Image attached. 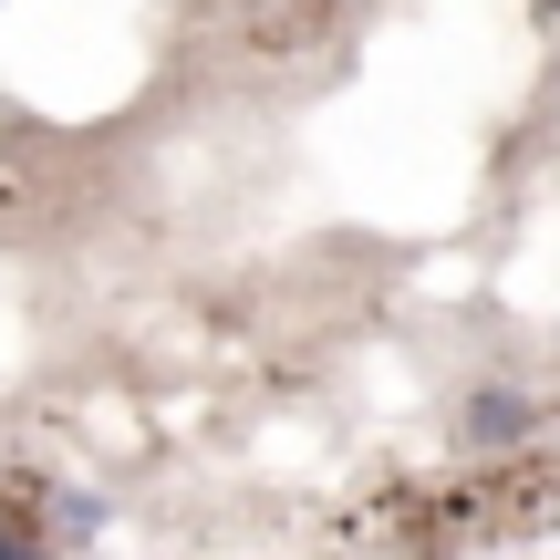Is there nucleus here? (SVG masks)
Here are the masks:
<instances>
[{"instance_id": "nucleus-1", "label": "nucleus", "mask_w": 560, "mask_h": 560, "mask_svg": "<svg viewBox=\"0 0 560 560\" xmlns=\"http://www.w3.org/2000/svg\"><path fill=\"white\" fill-rule=\"evenodd\" d=\"M467 436H520V405H509V395H478V405H467Z\"/></svg>"}, {"instance_id": "nucleus-3", "label": "nucleus", "mask_w": 560, "mask_h": 560, "mask_svg": "<svg viewBox=\"0 0 560 560\" xmlns=\"http://www.w3.org/2000/svg\"><path fill=\"white\" fill-rule=\"evenodd\" d=\"M0 550H11V529H0Z\"/></svg>"}, {"instance_id": "nucleus-2", "label": "nucleus", "mask_w": 560, "mask_h": 560, "mask_svg": "<svg viewBox=\"0 0 560 560\" xmlns=\"http://www.w3.org/2000/svg\"><path fill=\"white\" fill-rule=\"evenodd\" d=\"M0 560H62V550H42V540H11V550H0Z\"/></svg>"}]
</instances>
